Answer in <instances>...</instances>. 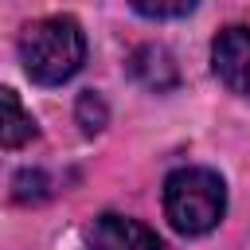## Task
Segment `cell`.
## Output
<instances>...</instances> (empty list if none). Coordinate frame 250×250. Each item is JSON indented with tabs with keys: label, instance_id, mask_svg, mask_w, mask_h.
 <instances>
[{
	"label": "cell",
	"instance_id": "1",
	"mask_svg": "<svg viewBox=\"0 0 250 250\" xmlns=\"http://www.w3.org/2000/svg\"><path fill=\"white\" fill-rule=\"evenodd\" d=\"M20 62L31 82L59 86L86 62V35L70 16H47L23 27L20 35Z\"/></svg>",
	"mask_w": 250,
	"mask_h": 250
},
{
	"label": "cell",
	"instance_id": "2",
	"mask_svg": "<svg viewBox=\"0 0 250 250\" xmlns=\"http://www.w3.org/2000/svg\"><path fill=\"white\" fill-rule=\"evenodd\" d=\"M227 211L223 176L211 168H176L164 180V215L180 234H207Z\"/></svg>",
	"mask_w": 250,
	"mask_h": 250
},
{
	"label": "cell",
	"instance_id": "3",
	"mask_svg": "<svg viewBox=\"0 0 250 250\" xmlns=\"http://www.w3.org/2000/svg\"><path fill=\"white\" fill-rule=\"evenodd\" d=\"M211 66L219 74V82L250 102V27H227L219 31L215 47H211Z\"/></svg>",
	"mask_w": 250,
	"mask_h": 250
},
{
	"label": "cell",
	"instance_id": "4",
	"mask_svg": "<svg viewBox=\"0 0 250 250\" xmlns=\"http://www.w3.org/2000/svg\"><path fill=\"white\" fill-rule=\"evenodd\" d=\"M90 246L94 250H164V242L145 223L125 215H102L90 227Z\"/></svg>",
	"mask_w": 250,
	"mask_h": 250
},
{
	"label": "cell",
	"instance_id": "5",
	"mask_svg": "<svg viewBox=\"0 0 250 250\" xmlns=\"http://www.w3.org/2000/svg\"><path fill=\"white\" fill-rule=\"evenodd\" d=\"M35 137V117L12 90H0V148H20Z\"/></svg>",
	"mask_w": 250,
	"mask_h": 250
},
{
	"label": "cell",
	"instance_id": "6",
	"mask_svg": "<svg viewBox=\"0 0 250 250\" xmlns=\"http://www.w3.org/2000/svg\"><path fill=\"white\" fill-rule=\"evenodd\" d=\"M141 16H152V20H176V16H188L199 0H129Z\"/></svg>",
	"mask_w": 250,
	"mask_h": 250
}]
</instances>
